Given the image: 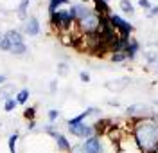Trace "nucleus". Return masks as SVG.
Wrapping results in <instances>:
<instances>
[{
    "instance_id": "nucleus-1",
    "label": "nucleus",
    "mask_w": 158,
    "mask_h": 153,
    "mask_svg": "<svg viewBox=\"0 0 158 153\" xmlns=\"http://www.w3.org/2000/svg\"><path fill=\"white\" fill-rule=\"evenodd\" d=\"M133 124L131 135L135 137L142 153H151L158 148V115L156 112L151 117L142 119H129Z\"/></svg>"
},
{
    "instance_id": "nucleus-2",
    "label": "nucleus",
    "mask_w": 158,
    "mask_h": 153,
    "mask_svg": "<svg viewBox=\"0 0 158 153\" xmlns=\"http://www.w3.org/2000/svg\"><path fill=\"white\" fill-rule=\"evenodd\" d=\"M110 22H111V25L115 27V31L118 32L120 38H129V36L135 32V25H131V22H128L124 16H120V15L111 13V15H110Z\"/></svg>"
},
{
    "instance_id": "nucleus-3",
    "label": "nucleus",
    "mask_w": 158,
    "mask_h": 153,
    "mask_svg": "<svg viewBox=\"0 0 158 153\" xmlns=\"http://www.w3.org/2000/svg\"><path fill=\"white\" fill-rule=\"evenodd\" d=\"M99 23H101V16H97L95 13H90L86 18L77 22V27L83 34H92L99 31Z\"/></svg>"
},
{
    "instance_id": "nucleus-4",
    "label": "nucleus",
    "mask_w": 158,
    "mask_h": 153,
    "mask_svg": "<svg viewBox=\"0 0 158 153\" xmlns=\"http://www.w3.org/2000/svg\"><path fill=\"white\" fill-rule=\"evenodd\" d=\"M67 128H69L70 135L77 137V139H81V141H86V139H90V137H94V135H95L94 126H92V124H88V122H79V124L67 126Z\"/></svg>"
},
{
    "instance_id": "nucleus-5",
    "label": "nucleus",
    "mask_w": 158,
    "mask_h": 153,
    "mask_svg": "<svg viewBox=\"0 0 158 153\" xmlns=\"http://www.w3.org/2000/svg\"><path fill=\"white\" fill-rule=\"evenodd\" d=\"M155 110H151L148 104L137 103V104H129L126 108V117L128 119H142V117H151Z\"/></svg>"
},
{
    "instance_id": "nucleus-6",
    "label": "nucleus",
    "mask_w": 158,
    "mask_h": 153,
    "mask_svg": "<svg viewBox=\"0 0 158 153\" xmlns=\"http://www.w3.org/2000/svg\"><path fill=\"white\" fill-rule=\"evenodd\" d=\"M49 135L54 139V142H56V146H58L59 153H70V150H72V144H70V141L67 139V135H63V133L58 132V130H52Z\"/></svg>"
},
{
    "instance_id": "nucleus-7",
    "label": "nucleus",
    "mask_w": 158,
    "mask_h": 153,
    "mask_svg": "<svg viewBox=\"0 0 158 153\" xmlns=\"http://www.w3.org/2000/svg\"><path fill=\"white\" fill-rule=\"evenodd\" d=\"M41 27H40V20L36 16H29L27 20L23 22V27H22V34H27V36H38Z\"/></svg>"
},
{
    "instance_id": "nucleus-8",
    "label": "nucleus",
    "mask_w": 158,
    "mask_h": 153,
    "mask_svg": "<svg viewBox=\"0 0 158 153\" xmlns=\"http://www.w3.org/2000/svg\"><path fill=\"white\" fill-rule=\"evenodd\" d=\"M70 11H72V15H74V20L79 22L83 20V18H86L90 13H94V9L86 6V4H83V2H77V4H74V6H70Z\"/></svg>"
},
{
    "instance_id": "nucleus-9",
    "label": "nucleus",
    "mask_w": 158,
    "mask_h": 153,
    "mask_svg": "<svg viewBox=\"0 0 158 153\" xmlns=\"http://www.w3.org/2000/svg\"><path fill=\"white\" fill-rule=\"evenodd\" d=\"M129 78H118V79H113V81H108L104 87H106V90L113 92V94H117V92H122L126 90L129 87Z\"/></svg>"
},
{
    "instance_id": "nucleus-10",
    "label": "nucleus",
    "mask_w": 158,
    "mask_h": 153,
    "mask_svg": "<svg viewBox=\"0 0 158 153\" xmlns=\"http://www.w3.org/2000/svg\"><path fill=\"white\" fill-rule=\"evenodd\" d=\"M81 144H83V150L86 153H101V148H102L99 135H94V137H90L86 141H83Z\"/></svg>"
},
{
    "instance_id": "nucleus-11",
    "label": "nucleus",
    "mask_w": 158,
    "mask_h": 153,
    "mask_svg": "<svg viewBox=\"0 0 158 153\" xmlns=\"http://www.w3.org/2000/svg\"><path fill=\"white\" fill-rule=\"evenodd\" d=\"M92 4H94L92 9H94V13H95L97 16H110V15H111L108 0H94Z\"/></svg>"
},
{
    "instance_id": "nucleus-12",
    "label": "nucleus",
    "mask_w": 158,
    "mask_h": 153,
    "mask_svg": "<svg viewBox=\"0 0 158 153\" xmlns=\"http://www.w3.org/2000/svg\"><path fill=\"white\" fill-rule=\"evenodd\" d=\"M4 38L9 41V49L13 45L25 43V41H23V34H22V31H18V29H9L7 32H4Z\"/></svg>"
},
{
    "instance_id": "nucleus-13",
    "label": "nucleus",
    "mask_w": 158,
    "mask_h": 153,
    "mask_svg": "<svg viewBox=\"0 0 158 153\" xmlns=\"http://www.w3.org/2000/svg\"><path fill=\"white\" fill-rule=\"evenodd\" d=\"M140 52V43L135 36L129 38V43H128V49H126V56H128V61H135Z\"/></svg>"
},
{
    "instance_id": "nucleus-14",
    "label": "nucleus",
    "mask_w": 158,
    "mask_h": 153,
    "mask_svg": "<svg viewBox=\"0 0 158 153\" xmlns=\"http://www.w3.org/2000/svg\"><path fill=\"white\" fill-rule=\"evenodd\" d=\"M29 2L31 0H20L18 7H16V16H18L22 22H25L29 18Z\"/></svg>"
},
{
    "instance_id": "nucleus-15",
    "label": "nucleus",
    "mask_w": 158,
    "mask_h": 153,
    "mask_svg": "<svg viewBox=\"0 0 158 153\" xmlns=\"http://www.w3.org/2000/svg\"><path fill=\"white\" fill-rule=\"evenodd\" d=\"M15 92H16V87H15L13 83H6L4 87H0V99H2V101L9 99Z\"/></svg>"
},
{
    "instance_id": "nucleus-16",
    "label": "nucleus",
    "mask_w": 158,
    "mask_h": 153,
    "mask_svg": "<svg viewBox=\"0 0 158 153\" xmlns=\"http://www.w3.org/2000/svg\"><path fill=\"white\" fill-rule=\"evenodd\" d=\"M118 7H120V11L124 15H128V16H133L135 15V6H133L131 0H120L118 2Z\"/></svg>"
},
{
    "instance_id": "nucleus-17",
    "label": "nucleus",
    "mask_w": 158,
    "mask_h": 153,
    "mask_svg": "<svg viewBox=\"0 0 158 153\" xmlns=\"http://www.w3.org/2000/svg\"><path fill=\"white\" fill-rule=\"evenodd\" d=\"M29 97H31L29 88H22V90H18L16 92V96H15V99H16L18 104H25V103L29 101Z\"/></svg>"
},
{
    "instance_id": "nucleus-18",
    "label": "nucleus",
    "mask_w": 158,
    "mask_h": 153,
    "mask_svg": "<svg viewBox=\"0 0 158 153\" xmlns=\"http://www.w3.org/2000/svg\"><path fill=\"white\" fill-rule=\"evenodd\" d=\"M58 38H59V41H61V45H65V47H74V36L70 34L69 31H67V32H59Z\"/></svg>"
},
{
    "instance_id": "nucleus-19",
    "label": "nucleus",
    "mask_w": 158,
    "mask_h": 153,
    "mask_svg": "<svg viewBox=\"0 0 158 153\" xmlns=\"http://www.w3.org/2000/svg\"><path fill=\"white\" fill-rule=\"evenodd\" d=\"M63 6H69V0H49V15L56 13Z\"/></svg>"
},
{
    "instance_id": "nucleus-20",
    "label": "nucleus",
    "mask_w": 158,
    "mask_h": 153,
    "mask_svg": "<svg viewBox=\"0 0 158 153\" xmlns=\"http://www.w3.org/2000/svg\"><path fill=\"white\" fill-rule=\"evenodd\" d=\"M108 60L111 63H126L128 61V56H126V52H111L108 56Z\"/></svg>"
},
{
    "instance_id": "nucleus-21",
    "label": "nucleus",
    "mask_w": 158,
    "mask_h": 153,
    "mask_svg": "<svg viewBox=\"0 0 158 153\" xmlns=\"http://www.w3.org/2000/svg\"><path fill=\"white\" fill-rule=\"evenodd\" d=\"M18 139H20L18 132H15V133H11L9 135V139H7V146H9L11 153H16V142H18Z\"/></svg>"
},
{
    "instance_id": "nucleus-22",
    "label": "nucleus",
    "mask_w": 158,
    "mask_h": 153,
    "mask_svg": "<svg viewBox=\"0 0 158 153\" xmlns=\"http://www.w3.org/2000/svg\"><path fill=\"white\" fill-rule=\"evenodd\" d=\"M9 52L13 56H23L25 52H27V45L25 43H18V45H13L9 49Z\"/></svg>"
},
{
    "instance_id": "nucleus-23",
    "label": "nucleus",
    "mask_w": 158,
    "mask_h": 153,
    "mask_svg": "<svg viewBox=\"0 0 158 153\" xmlns=\"http://www.w3.org/2000/svg\"><path fill=\"white\" fill-rule=\"evenodd\" d=\"M69 74H70V67H69V63H65V61L58 63V76H59V78H67Z\"/></svg>"
},
{
    "instance_id": "nucleus-24",
    "label": "nucleus",
    "mask_w": 158,
    "mask_h": 153,
    "mask_svg": "<svg viewBox=\"0 0 158 153\" xmlns=\"http://www.w3.org/2000/svg\"><path fill=\"white\" fill-rule=\"evenodd\" d=\"M23 117L25 121H36V106H27L23 110Z\"/></svg>"
},
{
    "instance_id": "nucleus-25",
    "label": "nucleus",
    "mask_w": 158,
    "mask_h": 153,
    "mask_svg": "<svg viewBox=\"0 0 158 153\" xmlns=\"http://www.w3.org/2000/svg\"><path fill=\"white\" fill-rule=\"evenodd\" d=\"M16 104H18V103H16V99H15V97H9V99H6V101H4V112L11 113L13 110H15V108H16Z\"/></svg>"
},
{
    "instance_id": "nucleus-26",
    "label": "nucleus",
    "mask_w": 158,
    "mask_h": 153,
    "mask_svg": "<svg viewBox=\"0 0 158 153\" xmlns=\"http://www.w3.org/2000/svg\"><path fill=\"white\" fill-rule=\"evenodd\" d=\"M146 61L148 63H158V52H155V51H146Z\"/></svg>"
},
{
    "instance_id": "nucleus-27",
    "label": "nucleus",
    "mask_w": 158,
    "mask_h": 153,
    "mask_svg": "<svg viewBox=\"0 0 158 153\" xmlns=\"http://www.w3.org/2000/svg\"><path fill=\"white\" fill-rule=\"evenodd\" d=\"M47 117H49V122H52V124H54V121H58V119H59V110H56V108H50L49 112H47Z\"/></svg>"
},
{
    "instance_id": "nucleus-28",
    "label": "nucleus",
    "mask_w": 158,
    "mask_h": 153,
    "mask_svg": "<svg viewBox=\"0 0 158 153\" xmlns=\"http://www.w3.org/2000/svg\"><path fill=\"white\" fill-rule=\"evenodd\" d=\"M138 6L144 11H151V7H153V4H151L149 0H138Z\"/></svg>"
},
{
    "instance_id": "nucleus-29",
    "label": "nucleus",
    "mask_w": 158,
    "mask_h": 153,
    "mask_svg": "<svg viewBox=\"0 0 158 153\" xmlns=\"http://www.w3.org/2000/svg\"><path fill=\"white\" fill-rule=\"evenodd\" d=\"M79 79H81L83 83H90V74L86 70H81L79 72Z\"/></svg>"
},
{
    "instance_id": "nucleus-30",
    "label": "nucleus",
    "mask_w": 158,
    "mask_h": 153,
    "mask_svg": "<svg viewBox=\"0 0 158 153\" xmlns=\"http://www.w3.org/2000/svg\"><path fill=\"white\" fill-rule=\"evenodd\" d=\"M146 16H148V18H155V16H158V6H153L151 11L146 13Z\"/></svg>"
},
{
    "instance_id": "nucleus-31",
    "label": "nucleus",
    "mask_w": 158,
    "mask_h": 153,
    "mask_svg": "<svg viewBox=\"0 0 158 153\" xmlns=\"http://www.w3.org/2000/svg\"><path fill=\"white\" fill-rule=\"evenodd\" d=\"M49 90H50V94H54V92L58 90V79H52V81H50Z\"/></svg>"
},
{
    "instance_id": "nucleus-32",
    "label": "nucleus",
    "mask_w": 158,
    "mask_h": 153,
    "mask_svg": "<svg viewBox=\"0 0 158 153\" xmlns=\"http://www.w3.org/2000/svg\"><path fill=\"white\" fill-rule=\"evenodd\" d=\"M34 126H36V121H29L27 122V130H34Z\"/></svg>"
},
{
    "instance_id": "nucleus-33",
    "label": "nucleus",
    "mask_w": 158,
    "mask_h": 153,
    "mask_svg": "<svg viewBox=\"0 0 158 153\" xmlns=\"http://www.w3.org/2000/svg\"><path fill=\"white\" fill-rule=\"evenodd\" d=\"M6 79H7V78H6L4 74H0V87H4V85H6Z\"/></svg>"
},
{
    "instance_id": "nucleus-34",
    "label": "nucleus",
    "mask_w": 158,
    "mask_h": 153,
    "mask_svg": "<svg viewBox=\"0 0 158 153\" xmlns=\"http://www.w3.org/2000/svg\"><path fill=\"white\" fill-rule=\"evenodd\" d=\"M110 106H118V101H108Z\"/></svg>"
},
{
    "instance_id": "nucleus-35",
    "label": "nucleus",
    "mask_w": 158,
    "mask_h": 153,
    "mask_svg": "<svg viewBox=\"0 0 158 153\" xmlns=\"http://www.w3.org/2000/svg\"><path fill=\"white\" fill-rule=\"evenodd\" d=\"M81 2H83V4H86V6H88L90 2H94V0H81Z\"/></svg>"
},
{
    "instance_id": "nucleus-36",
    "label": "nucleus",
    "mask_w": 158,
    "mask_h": 153,
    "mask_svg": "<svg viewBox=\"0 0 158 153\" xmlns=\"http://www.w3.org/2000/svg\"><path fill=\"white\" fill-rule=\"evenodd\" d=\"M2 38H4V34H2V32H0V41H2Z\"/></svg>"
},
{
    "instance_id": "nucleus-37",
    "label": "nucleus",
    "mask_w": 158,
    "mask_h": 153,
    "mask_svg": "<svg viewBox=\"0 0 158 153\" xmlns=\"http://www.w3.org/2000/svg\"><path fill=\"white\" fill-rule=\"evenodd\" d=\"M156 74H158V69H156Z\"/></svg>"
}]
</instances>
